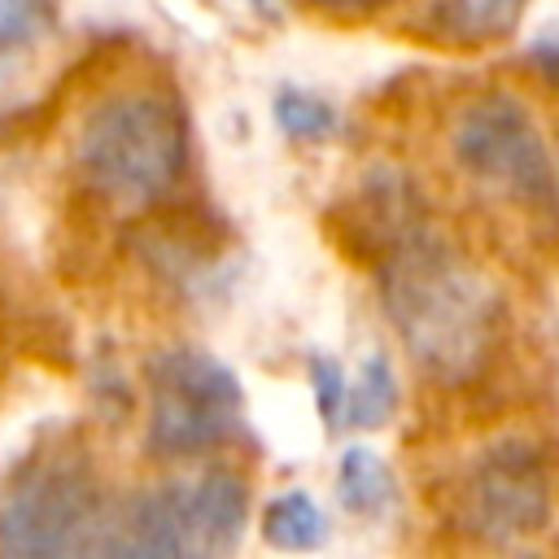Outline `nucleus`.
I'll return each mask as SVG.
<instances>
[{
  "label": "nucleus",
  "instance_id": "1a4fd4ad",
  "mask_svg": "<svg viewBox=\"0 0 559 559\" xmlns=\"http://www.w3.org/2000/svg\"><path fill=\"white\" fill-rule=\"evenodd\" d=\"M336 498L349 515H384L397 502V480L376 450L349 445L336 463Z\"/></svg>",
  "mask_w": 559,
  "mask_h": 559
},
{
  "label": "nucleus",
  "instance_id": "f03ea898",
  "mask_svg": "<svg viewBox=\"0 0 559 559\" xmlns=\"http://www.w3.org/2000/svg\"><path fill=\"white\" fill-rule=\"evenodd\" d=\"M188 118L157 87H122L100 96L70 144L79 183L114 210H148L175 192L188 170Z\"/></svg>",
  "mask_w": 559,
  "mask_h": 559
},
{
  "label": "nucleus",
  "instance_id": "9d476101",
  "mask_svg": "<svg viewBox=\"0 0 559 559\" xmlns=\"http://www.w3.org/2000/svg\"><path fill=\"white\" fill-rule=\"evenodd\" d=\"M262 537L280 550H314L328 542V515L306 489H288V493L266 502Z\"/></svg>",
  "mask_w": 559,
  "mask_h": 559
},
{
  "label": "nucleus",
  "instance_id": "39448f33",
  "mask_svg": "<svg viewBox=\"0 0 559 559\" xmlns=\"http://www.w3.org/2000/svg\"><path fill=\"white\" fill-rule=\"evenodd\" d=\"M144 445L153 459H201L245 428L236 371L197 345H170L144 371Z\"/></svg>",
  "mask_w": 559,
  "mask_h": 559
},
{
  "label": "nucleus",
  "instance_id": "4468645a",
  "mask_svg": "<svg viewBox=\"0 0 559 559\" xmlns=\"http://www.w3.org/2000/svg\"><path fill=\"white\" fill-rule=\"evenodd\" d=\"M310 380H314V397H319V415L328 419V428L341 424V406H345V376L332 358H310Z\"/></svg>",
  "mask_w": 559,
  "mask_h": 559
},
{
  "label": "nucleus",
  "instance_id": "0eeeda50",
  "mask_svg": "<svg viewBox=\"0 0 559 559\" xmlns=\"http://www.w3.org/2000/svg\"><path fill=\"white\" fill-rule=\"evenodd\" d=\"M459 515H463V528H472L485 542H515L546 528L550 476L542 454L524 441L489 445L463 480Z\"/></svg>",
  "mask_w": 559,
  "mask_h": 559
},
{
  "label": "nucleus",
  "instance_id": "20e7f679",
  "mask_svg": "<svg viewBox=\"0 0 559 559\" xmlns=\"http://www.w3.org/2000/svg\"><path fill=\"white\" fill-rule=\"evenodd\" d=\"M249 524V485L231 467H201L118 502L109 555H227Z\"/></svg>",
  "mask_w": 559,
  "mask_h": 559
},
{
  "label": "nucleus",
  "instance_id": "f257e3e1",
  "mask_svg": "<svg viewBox=\"0 0 559 559\" xmlns=\"http://www.w3.org/2000/svg\"><path fill=\"white\" fill-rule=\"evenodd\" d=\"M380 301L428 376L463 384L485 367L498 336V293L467 253L424 231L419 218L389 240Z\"/></svg>",
  "mask_w": 559,
  "mask_h": 559
},
{
  "label": "nucleus",
  "instance_id": "7ed1b4c3",
  "mask_svg": "<svg viewBox=\"0 0 559 559\" xmlns=\"http://www.w3.org/2000/svg\"><path fill=\"white\" fill-rule=\"evenodd\" d=\"M118 502L109 498L92 454L74 441L31 450L0 489V555H109Z\"/></svg>",
  "mask_w": 559,
  "mask_h": 559
},
{
  "label": "nucleus",
  "instance_id": "423d86ee",
  "mask_svg": "<svg viewBox=\"0 0 559 559\" xmlns=\"http://www.w3.org/2000/svg\"><path fill=\"white\" fill-rule=\"evenodd\" d=\"M454 157L459 166L489 183L493 192H507L515 201H546L555 197V162L550 148L533 122V114L515 96H480L472 100L454 122Z\"/></svg>",
  "mask_w": 559,
  "mask_h": 559
},
{
  "label": "nucleus",
  "instance_id": "ddd939ff",
  "mask_svg": "<svg viewBox=\"0 0 559 559\" xmlns=\"http://www.w3.org/2000/svg\"><path fill=\"white\" fill-rule=\"evenodd\" d=\"M524 4L528 0H454V22L472 39H493L515 26Z\"/></svg>",
  "mask_w": 559,
  "mask_h": 559
},
{
  "label": "nucleus",
  "instance_id": "9b49d317",
  "mask_svg": "<svg viewBox=\"0 0 559 559\" xmlns=\"http://www.w3.org/2000/svg\"><path fill=\"white\" fill-rule=\"evenodd\" d=\"M397 376H393V362L384 354H371L362 358L358 376L345 384V406H341V424H354V428H380L393 419L397 411Z\"/></svg>",
  "mask_w": 559,
  "mask_h": 559
},
{
  "label": "nucleus",
  "instance_id": "2eb2a0df",
  "mask_svg": "<svg viewBox=\"0 0 559 559\" xmlns=\"http://www.w3.org/2000/svg\"><path fill=\"white\" fill-rule=\"evenodd\" d=\"M310 9H323V13H371V9H384L393 0H301Z\"/></svg>",
  "mask_w": 559,
  "mask_h": 559
},
{
  "label": "nucleus",
  "instance_id": "6e6552de",
  "mask_svg": "<svg viewBox=\"0 0 559 559\" xmlns=\"http://www.w3.org/2000/svg\"><path fill=\"white\" fill-rule=\"evenodd\" d=\"M57 31V0H0V87L13 83Z\"/></svg>",
  "mask_w": 559,
  "mask_h": 559
},
{
  "label": "nucleus",
  "instance_id": "f8f14e48",
  "mask_svg": "<svg viewBox=\"0 0 559 559\" xmlns=\"http://www.w3.org/2000/svg\"><path fill=\"white\" fill-rule=\"evenodd\" d=\"M275 127L293 140V144H319V140H328L336 127H341V118H336V109L323 100V96H314V92H301V87H284L280 96H275Z\"/></svg>",
  "mask_w": 559,
  "mask_h": 559
}]
</instances>
